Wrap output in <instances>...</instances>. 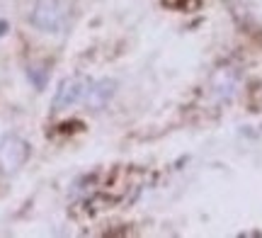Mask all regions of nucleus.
Returning a JSON list of instances; mask_svg holds the SVG:
<instances>
[{"instance_id": "1", "label": "nucleus", "mask_w": 262, "mask_h": 238, "mask_svg": "<svg viewBox=\"0 0 262 238\" xmlns=\"http://www.w3.org/2000/svg\"><path fill=\"white\" fill-rule=\"evenodd\" d=\"M114 83L112 80H90V78H66L58 85L56 97H54V110H63V107L73 105H93V107H104V102L112 97Z\"/></svg>"}, {"instance_id": "2", "label": "nucleus", "mask_w": 262, "mask_h": 238, "mask_svg": "<svg viewBox=\"0 0 262 238\" xmlns=\"http://www.w3.org/2000/svg\"><path fill=\"white\" fill-rule=\"evenodd\" d=\"M68 22V12L61 0H37L34 10H32V25L39 27L41 32L56 34L66 27Z\"/></svg>"}, {"instance_id": "3", "label": "nucleus", "mask_w": 262, "mask_h": 238, "mask_svg": "<svg viewBox=\"0 0 262 238\" xmlns=\"http://www.w3.org/2000/svg\"><path fill=\"white\" fill-rule=\"evenodd\" d=\"M27 143L22 141L19 136H5L3 143H0V165L5 172L17 170L22 163L27 161Z\"/></svg>"}]
</instances>
